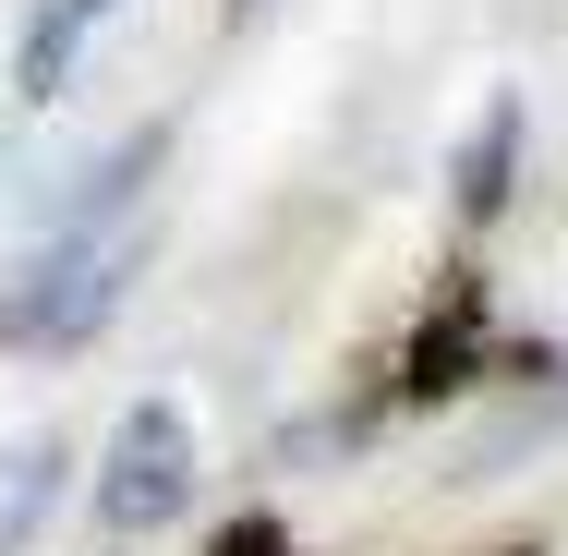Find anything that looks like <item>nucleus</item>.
Instances as JSON below:
<instances>
[{"instance_id": "nucleus-1", "label": "nucleus", "mask_w": 568, "mask_h": 556, "mask_svg": "<svg viewBox=\"0 0 568 556\" xmlns=\"http://www.w3.org/2000/svg\"><path fill=\"white\" fill-rule=\"evenodd\" d=\"M145 254H158L145 219H121V230H37V242L12 254V279H0V351H12V363L85 351V338L133 303Z\"/></svg>"}, {"instance_id": "nucleus-3", "label": "nucleus", "mask_w": 568, "mask_h": 556, "mask_svg": "<svg viewBox=\"0 0 568 556\" xmlns=\"http://www.w3.org/2000/svg\"><path fill=\"white\" fill-rule=\"evenodd\" d=\"M61 484H73V436H61V424H37V436L0 447V556H24L37 533H49Z\"/></svg>"}, {"instance_id": "nucleus-8", "label": "nucleus", "mask_w": 568, "mask_h": 556, "mask_svg": "<svg viewBox=\"0 0 568 556\" xmlns=\"http://www.w3.org/2000/svg\"><path fill=\"white\" fill-rule=\"evenodd\" d=\"M73 12H85V24H110V12H121V0H73Z\"/></svg>"}, {"instance_id": "nucleus-5", "label": "nucleus", "mask_w": 568, "mask_h": 556, "mask_svg": "<svg viewBox=\"0 0 568 556\" xmlns=\"http://www.w3.org/2000/svg\"><path fill=\"white\" fill-rule=\"evenodd\" d=\"M158 170H170V121H133L110 158L85 170V194H61V219H49V230H121V219H133V194H145Z\"/></svg>"}, {"instance_id": "nucleus-7", "label": "nucleus", "mask_w": 568, "mask_h": 556, "mask_svg": "<svg viewBox=\"0 0 568 556\" xmlns=\"http://www.w3.org/2000/svg\"><path fill=\"white\" fill-rule=\"evenodd\" d=\"M206 556H303V545H291L278 520H230V533H219V545H206Z\"/></svg>"}, {"instance_id": "nucleus-2", "label": "nucleus", "mask_w": 568, "mask_h": 556, "mask_svg": "<svg viewBox=\"0 0 568 556\" xmlns=\"http://www.w3.org/2000/svg\"><path fill=\"white\" fill-rule=\"evenodd\" d=\"M182 496H194V412L182 400H133L110 424V459H98V533L145 545L158 520H182Z\"/></svg>"}, {"instance_id": "nucleus-6", "label": "nucleus", "mask_w": 568, "mask_h": 556, "mask_svg": "<svg viewBox=\"0 0 568 556\" xmlns=\"http://www.w3.org/2000/svg\"><path fill=\"white\" fill-rule=\"evenodd\" d=\"M73 49H85V12H73V0H37V24H24V49H12V98L49 110V98L73 85Z\"/></svg>"}, {"instance_id": "nucleus-4", "label": "nucleus", "mask_w": 568, "mask_h": 556, "mask_svg": "<svg viewBox=\"0 0 568 556\" xmlns=\"http://www.w3.org/2000/svg\"><path fill=\"white\" fill-rule=\"evenodd\" d=\"M508 182H520V98L496 85V98H484V121L459 133V158H448V206H459V230L496 219V206H508Z\"/></svg>"}]
</instances>
